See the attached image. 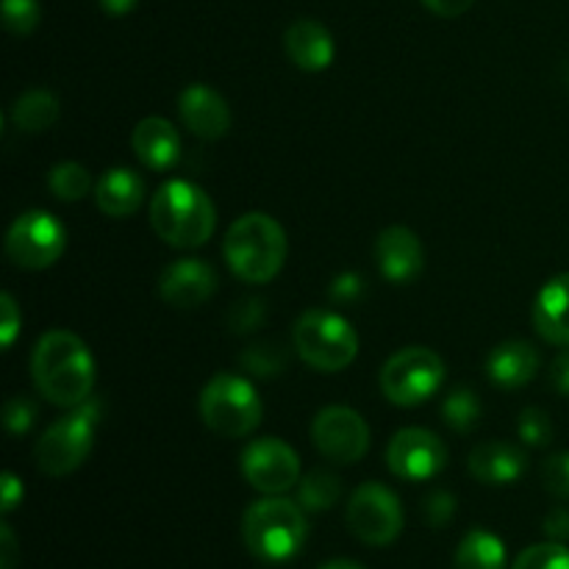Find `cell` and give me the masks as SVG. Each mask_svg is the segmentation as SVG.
Here are the masks:
<instances>
[{"mask_svg":"<svg viewBox=\"0 0 569 569\" xmlns=\"http://www.w3.org/2000/svg\"><path fill=\"white\" fill-rule=\"evenodd\" d=\"M31 376L39 395L59 409H78L92 398L94 359L72 331H48L31 356Z\"/></svg>","mask_w":569,"mask_h":569,"instance_id":"obj_1","label":"cell"},{"mask_svg":"<svg viewBox=\"0 0 569 569\" xmlns=\"http://www.w3.org/2000/svg\"><path fill=\"white\" fill-rule=\"evenodd\" d=\"M150 226L170 248L194 250L211 239L217 211L209 194L192 181H167L150 200Z\"/></svg>","mask_w":569,"mask_h":569,"instance_id":"obj_2","label":"cell"},{"mask_svg":"<svg viewBox=\"0 0 569 569\" xmlns=\"http://www.w3.org/2000/svg\"><path fill=\"white\" fill-rule=\"evenodd\" d=\"M289 242L281 222L261 211L239 217L226 233L222 256L226 264L239 281L244 283H267L281 272L287 261Z\"/></svg>","mask_w":569,"mask_h":569,"instance_id":"obj_3","label":"cell"},{"mask_svg":"<svg viewBox=\"0 0 569 569\" xmlns=\"http://www.w3.org/2000/svg\"><path fill=\"white\" fill-rule=\"evenodd\" d=\"M242 537L250 553L267 565H283L295 559L309 537L303 506L278 495H267L244 511Z\"/></svg>","mask_w":569,"mask_h":569,"instance_id":"obj_4","label":"cell"},{"mask_svg":"<svg viewBox=\"0 0 569 569\" xmlns=\"http://www.w3.org/2000/svg\"><path fill=\"white\" fill-rule=\"evenodd\" d=\"M292 345L300 359L320 372H339L359 356V337L342 315L311 309L295 322Z\"/></svg>","mask_w":569,"mask_h":569,"instance_id":"obj_5","label":"cell"},{"mask_svg":"<svg viewBox=\"0 0 569 569\" xmlns=\"http://www.w3.org/2000/svg\"><path fill=\"white\" fill-rule=\"evenodd\" d=\"M200 417L220 437L239 439L261 426L264 406L248 378L220 372L206 383L203 395H200Z\"/></svg>","mask_w":569,"mask_h":569,"instance_id":"obj_6","label":"cell"},{"mask_svg":"<svg viewBox=\"0 0 569 569\" xmlns=\"http://www.w3.org/2000/svg\"><path fill=\"white\" fill-rule=\"evenodd\" d=\"M98 422L100 403L94 398H89L87 403L72 409L61 420H56L42 433V439L37 442V450H33L39 470L53 478L76 472L87 461V456L92 453Z\"/></svg>","mask_w":569,"mask_h":569,"instance_id":"obj_7","label":"cell"},{"mask_svg":"<svg viewBox=\"0 0 569 569\" xmlns=\"http://www.w3.org/2000/svg\"><path fill=\"white\" fill-rule=\"evenodd\" d=\"M445 361L431 348H403L383 365L381 392L389 403L420 406L431 400L445 383Z\"/></svg>","mask_w":569,"mask_h":569,"instance_id":"obj_8","label":"cell"},{"mask_svg":"<svg viewBox=\"0 0 569 569\" xmlns=\"http://www.w3.org/2000/svg\"><path fill=\"white\" fill-rule=\"evenodd\" d=\"M67 250V228L48 211H26L6 233V256L22 270H48Z\"/></svg>","mask_w":569,"mask_h":569,"instance_id":"obj_9","label":"cell"},{"mask_svg":"<svg viewBox=\"0 0 569 569\" xmlns=\"http://www.w3.org/2000/svg\"><path fill=\"white\" fill-rule=\"evenodd\" d=\"M348 526L365 545L383 548L403 531V506L383 483H361L348 503Z\"/></svg>","mask_w":569,"mask_h":569,"instance_id":"obj_10","label":"cell"},{"mask_svg":"<svg viewBox=\"0 0 569 569\" xmlns=\"http://www.w3.org/2000/svg\"><path fill=\"white\" fill-rule=\"evenodd\" d=\"M311 439L333 465H356L370 450V428L348 406H326L311 422Z\"/></svg>","mask_w":569,"mask_h":569,"instance_id":"obj_11","label":"cell"},{"mask_svg":"<svg viewBox=\"0 0 569 569\" xmlns=\"http://www.w3.org/2000/svg\"><path fill=\"white\" fill-rule=\"evenodd\" d=\"M242 476L261 495H283L300 481V459L278 437L253 439L242 453Z\"/></svg>","mask_w":569,"mask_h":569,"instance_id":"obj_12","label":"cell"},{"mask_svg":"<svg viewBox=\"0 0 569 569\" xmlns=\"http://www.w3.org/2000/svg\"><path fill=\"white\" fill-rule=\"evenodd\" d=\"M387 465L403 481H431L448 465V448L428 428H403L389 442Z\"/></svg>","mask_w":569,"mask_h":569,"instance_id":"obj_13","label":"cell"},{"mask_svg":"<svg viewBox=\"0 0 569 569\" xmlns=\"http://www.w3.org/2000/svg\"><path fill=\"white\" fill-rule=\"evenodd\" d=\"M217 292V270L209 261L178 259L164 267L159 295L172 309H198Z\"/></svg>","mask_w":569,"mask_h":569,"instance_id":"obj_14","label":"cell"},{"mask_svg":"<svg viewBox=\"0 0 569 569\" xmlns=\"http://www.w3.org/2000/svg\"><path fill=\"white\" fill-rule=\"evenodd\" d=\"M376 261L389 283H411L426 267V250L411 228L389 226L376 239Z\"/></svg>","mask_w":569,"mask_h":569,"instance_id":"obj_15","label":"cell"},{"mask_svg":"<svg viewBox=\"0 0 569 569\" xmlns=\"http://www.w3.org/2000/svg\"><path fill=\"white\" fill-rule=\"evenodd\" d=\"M178 111L183 126L206 142H217L231 131V109L226 98L206 83H192L183 89L178 98Z\"/></svg>","mask_w":569,"mask_h":569,"instance_id":"obj_16","label":"cell"},{"mask_svg":"<svg viewBox=\"0 0 569 569\" xmlns=\"http://www.w3.org/2000/svg\"><path fill=\"white\" fill-rule=\"evenodd\" d=\"M470 476L476 481L489 483V487H506V483H517L528 470V456L511 442H481L472 448L470 459Z\"/></svg>","mask_w":569,"mask_h":569,"instance_id":"obj_17","label":"cell"},{"mask_svg":"<svg viewBox=\"0 0 569 569\" xmlns=\"http://www.w3.org/2000/svg\"><path fill=\"white\" fill-rule=\"evenodd\" d=\"M131 148L148 170L167 172L181 159V137L178 128L164 117H144L131 133Z\"/></svg>","mask_w":569,"mask_h":569,"instance_id":"obj_18","label":"cell"},{"mask_svg":"<svg viewBox=\"0 0 569 569\" xmlns=\"http://www.w3.org/2000/svg\"><path fill=\"white\" fill-rule=\"evenodd\" d=\"M283 50L289 61L306 72H322L337 56L331 31L317 20H295L283 33Z\"/></svg>","mask_w":569,"mask_h":569,"instance_id":"obj_19","label":"cell"},{"mask_svg":"<svg viewBox=\"0 0 569 569\" xmlns=\"http://www.w3.org/2000/svg\"><path fill=\"white\" fill-rule=\"evenodd\" d=\"M533 328L556 348H569V272L550 278L533 300Z\"/></svg>","mask_w":569,"mask_h":569,"instance_id":"obj_20","label":"cell"},{"mask_svg":"<svg viewBox=\"0 0 569 569\" xmlns=\"http://www.w3.org/2000/svg\"><path fill=\"white\" fill-rule=\"evenodd\" d=\"M539 372V353L526 339L500 342L487 356V376L500 389H520Z\"/></svg>","mask_w":569,"mask_h":569,"instance_id":"obj_21","label":"cell"},{"mask_svg":"<svg viewBox=\"0 0 569 569\" xmlns=\"http://www.w3.org/2000/svg\"><path fill=\"white\" fill-rule=\"evenodd\" d=\"M144 200V181L128 167H114L100 176L94 183V203L106 217L126 220L142 206Z\"/></svg>","mask_w":569,"mask_h":569,"instance_id":"obj_22","label":"cell"},{"mask_svg":"<svg viewBox=\"0 0 569 569\" xmlns=\"http://www.w3.org/2000/svg\"><path fill=\"white\" fill-rule=\"evenodd\" d=\"M61 114V103L48 89H28L11 106V122L26 133H42L56 126Z\"/></svg>","mask_w":569,"mask_h":569,"instance_id":"obj_23","label":"cell"},{"mask_svg":"<svg viewBox=\"0 0 569 569\" xmlns=\"http://www.w3.org/2000/svg\"><path fill=\"white\" fill-rule=\"evenodd\" d=\"M456 569H506V548L492 531L467 533L456 550Z\"/></svg>","mask_w":569,"mask_h":569,"instance_id":"obj_24","label":"cell"},{"mask_svg":"<svg viewBox=\"0 0 569 569\" xmlns=\"http://www.w3.org/2000/svg\"><path fill=\"white\" fill-rule=\"evenodd\" d=\"M342 495V481L328 470H311L298 481V503L303 511H328Z\"/></svg>","mask_w":569,"mask_h":569,"instance_id":"obj_25","label":"cell"},{"mask_svg":"<svg viewBox=\"0 0 569 569\" xmlns=\"http://www.w3.org/2000/svg\"><path fill=\"white\" fill-rule=\"evenodd\" d=\"M48 187L53 192V198L64 200V203H78V200H83L92 192V176L78 161H59L50 170Z\"/></svg>","mask_w":569,"mask_h":569,"instance_id":"obj_26","label":"cell"},{"mask_svg":"<svg viewBox=\"0 0 569 569\" xmlns=\"http://www.w3.org/2000/svg\"><path fill=\"white\" fill-rule=\"evenodd\" d=\"M442 420L453 428L456 433H470L481 420V400L472 389H456L445 398Z\"/></svg>","mask_w":569,"mask_h":569,"instance_id":"obj_27","label":"cell"},{"mask_svg":"<svg viewBox=\"0 0 569 569\" xmlns=\"http://www.w3.org/2000/svg\"><path fill=\"white\" fill-rule=\"evenodd\" d=\"M511 569H569V550L561 542L533 545L517 556Z\"/></svg>","mask_w":569,"mask_h":569,"instance_id":"obj_28","label":"cell"},{"mask_svg":"<svg viewBox=\"0 0 569 569\" xmlns=\"http://www.w3.org/2000/svg\"><path fill=\"white\" fill-rule=\"evenodd\" d=\"M39 17L42 9L37 0H3V26L14 37H28L39 26Z\"/></svg>","mask_w":569,"mask_h":569,"instance_id":"obj_29","label":"cell"},{"mask_svg":"<svg viewBox=\"0 0 569 569\" xmlns=\"http://www.w3.org/2000/svg\"><path fill=\"white\" fill-rule=\"evenodd\" d=\"M517 431H520V439L526 445L545 448V445L553 439V422H550L548 411L528 406V409H522L520 422H517Z\"/></svg>","mask_w":569,"mask_h":569,"instance_id":"obj_30","label":"cell"},{"mask_svg":"<svg viewBox=\"0 0 569 569\" xmlns=\"http://www.w3.org/2000/svg\"><path fill=\"white\" fill-rule=\"evenodd\" d=\"M283 361L287 359L276 345H253L242 353V365L261 378H276L283 370Z\"/></svg>","mask_w":569,"mask_h":569,"instance_id":"obj_31","label":"cell"},{"mask_svg":"<svg viewBox=\"0 0 569 569\" xmlns=\"http://www.w3.org/2000/svg\"><path fill=\"white\" fill-rule=\"evenodd\" d=\"M33 420H37V403L26 395H17V398L6 400V409H3V426L6 431L20 437V433L31 431Z\"/></svg>","mask_w":569,"mask_h":569,"instance_id":"obj_32","label":"cell"},{"mask_svg":"<svg viewBox=\"0 0 569 569\" xmlns=\"http://www.w3.org/2000/svg\"><path fill=\"white\" fill-rule=\"evenodd\" d=\"M542 481L550 495L559 500H569V450L567 453H556L545 461Z\"/></svg>","mask_w":569,"mask_h":569,"instance_id":"obj_33","label":"cell"},{"mask_svg":"<svg viewBox=\"0 0 569 569\" xmlns=\"http://www.w3.org/2000/svg\"><path fill=\"white\" fill-rule=\"evenodd\" d=\"M422 515H426L431 528L448 526L456 515V498L450 492H445V489H437V492H431L422 500Z\"/></svg>","mask_w":569,"mask_h":569,"instance_id":"obj_34","label":"cell"},{"mask_svg":"<svg viewBox=\"0 0 569 569\" xmlns=\"http://www.w3.org/2000/svg\"><path fill=\"white\" fill-rule=\"evenodd\" d=\"M0 315H3V322H0V345H3V350H9L22 328V315H20V306H17L14 295H9V292L0 295Z\"/></svg>","mask_w":569,"mask_h":569,"instance_id":"obj_35","label":"cell"},{"mask_svg":"<svg viewBox=\"0 0 569 569\" xmlns=\"http://www.w3.org/2000/svg\"><path fill=\"white\" fill-rule=\"evenodd\" d=\"M261 320H264V303L259 298L239 300L231 309V328L239 333L256 331L261 326Z\"/></svg>","mask_w":569,"mask_h":569,"instance_id":"obj_36","label":"cell"},{"mask_svg":"<svg viewBox=\"0 0 569 569\" xmlns=\"http://www.w3.org/2000/svg\"><path fill=\"white\" fill-rule=\"evenodd\" d=\"M545 533H548L550 542L565 545L569 539V511L567 509H553L545 517Z\"/></svg>","mask_w":569,"mask_h":569,"instance_id":"obj_37","label":"cell"},{"mask_svg":"<svg viewBox=\"0 0 569 569\" xmlns=\"http://www.w3.org/2000/svg\"><path fill=\"white\" fill-rule=\"evenodd\" d=\"M550 387L569 398V348L561 350L553 359V365H550Z\"/></svg>","mask_w":569,"mask_h":569,"instance_id":"obj_38","label":"cell"},{"mask_svg":"<svg viewBox=\"0 0 569 569\" xmlns=\"http://www.w3.org/2000/svg\"><path fill=\"white\" fill-rule=\"evenodd\" d=\"M361 289H365V283H361V278L356 272H345V276H339L331 283V295L337 300H356L361 295Z\"/></svg>","mask_w":569,"mask_h":569,"instance_id":"obj_39","label":"cell"},{"mask_svg":"<svg viewBox=\"0 0 569 569\" xmlns=\"http://www.w3.org/2000/svg\"><path fill=\"white\" fill-rule=\"evenodd\" d=\"M422 3H426L433 14L453 20V17H461L465 11H470L476 0H422Z\"/></svg>","mask_w":569,"mask_h":569,"instance_id":"obj_40","label":"cell"},{"mask_svg":"<svg viewBox=\"0 0 569 569\" xmlns=\"http://www.w3.org/2000/svg\"><path fill=\"white\" fill-rule=\"evenodd\" d=\"M17 559H20V553H17V539L11 533V528L3 522L0 526V569H14Z\"/></svg>","mask_w":569,"mask_h":569,"instance_id":"obj_41","label":"cell"},{"mask_svg":"<svg viewBox=\"0 0 569 569\" xmlns=\"http://www.w3.org/2000/svg\"><path fill=\"white\" fill-rule=\"evenodd\" d=\"M3 515H11L17 509V503L22 500V483L14 472H3Z\"/></svg>","mask_w":569,"mask_h":569,"instance_id":"obj_42","label":"cell"},{"mask_svg":"<svg viewBox=\"0 0 569 569\" xmlns=\"http://www.w3.org/2000/svg\"><path fill=\"white\" fill-rule=\"evenodd\" d=\"M137 3L139 0H100V6H103L106 14H111V17L128 14V11L137 9Z\"/></svg>","mask_w":569,"mask_h":569,"instance_id":"obj_43","label":"cell"},{"mask_svg":"<svg viewBox=\"0 0 569 569\" xmlns=\"http://www.w3.org/2000/svg\"><path fill=\"white\" fill-rule=\"evenodd\" d=\"M320 569H365V567L356 565V561H348V559H337V561H328V565H322Z\"/></svg>","mask_w":569,"mask_h":569,"instance_id":"obj_44","label":"cell"}]
</instances>
